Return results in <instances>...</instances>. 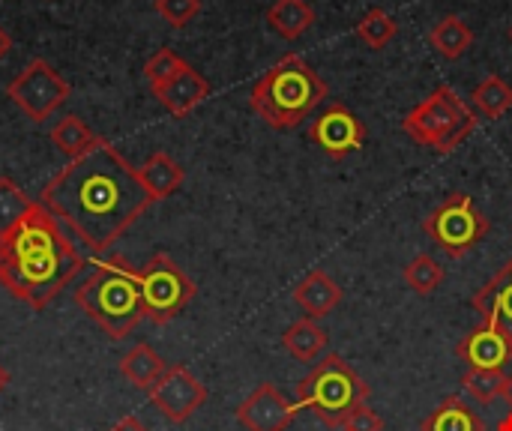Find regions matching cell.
I'll list each match as a JSON object with an SVG mask.
<instances>
[{"label":"cell","instance_id":"obj_23","mask_svg":"<svg viewBox=\"0 0 512 431\" xmlns=\"http://www.w3.org/2000/svg\"><path fill=\"white\" fill-rule=\"evenodd\" d=\"M282 345L285 351L300 360V363H312L321 357V351L330 345V336L324 327H318L312 318H303V321H294L285 333H282Z\"/></svg>","mask_w":512,"mask_h":431},{"label":"cell","instance_id":"obj_20","mask_svg":"<svg viewBox=\"0 0 512 431\" xmlns=\"http://www.w3.org/2000/svg\"><path fill=\"white\" fill-rule=\"evenodd\" d=\"M474 30L465 24L459 15H444L432 30H429V45L444 57V60H459L474 48Z\"/></svg>","mask_w":512,"mask_h":431},{"label":"cell","instance_id":"obj_31","mask_svg":"<svg viewBox=\"0 0 512 431\" xmlns=\"http://www.w3.org/2000/svg\"><path fill=\"white\" fill-rule=\"evenodd\" d=\"M345 431H384V420H381L369 405H363V408L348 420Z\"/></svg>","mask_w":512,"mask_h":431},{"label":"cell","instance_id":"obj_11","mask_svg":"<svg viewBox=\"0 0 512 431\" xmlns=\"http://www.w3.org/2000/svg\"><path fill=\"white\" fill-rule=\"evenodd\" d=\"M309 138H312L330 159L342 162V159H348L351 153L363 150V144H366V126H363V120H360L351 108H345V105L336 102V105H330V108L312 123Z\"/></svg>","mask_w":512,"mask_h":431},{"label":"cell","instance_id":"obj_29","mask_svg":"<svg viewBox=\"0 0 512 431\" xmlns=\"http://www.w3.org/2000/svg\"><path fill=\"white\" fill-rule=\"evenodd\" d=\"M186 66H189V63H186L180 54H174L171 48H159V51L144 63V78L150 81V87H162V84H168L174 75H180Z\"/></svg>","mask_w":512,"mask_h":431},{"label":"cell","instance_id":"obj_35","mask_svg":"<svg viewBox=\"0 0 512 431\" xmlns=\"http://www.w3.org/2000/svg\"><path fill=\"white\" fill-rule=\"evenodd\" d=\"M504 399H507V405H510V411H512V375L507 378V390H504Z\"/></svg>","mask_w":512,"mask_h":431},{"label":"cell","instance_id":"obj_24","mask_svg":"<svg viewBox=\"0 0 512 431\" xmlns=\"http://www.w3.org/2000/svg\"><path fill=\"white\" fill-rule=\"evenodd\" d=\"M471 105L480 117L486 120H498L512 108V87L501 75H489L483 78L474 93H471Z\"/></svg>","mask_w":512,"mask_h":431},{"label":"cell","instance_id":"obj_26","mask_svg":"<svg viewBox=\"0 0 512 431\" xmlns=\"http://www.w3.org/2000/svg\"><path fill=\"white\" fill-rule=\"evenodd\" d=\"M396 33H399L396 18H393L387 9H381V6H372V9L357 21V36H360V42L369 45V48H375V51L387 48V45L396 39Z\"/></svg>","mask_w":512,"mask_h":431},{"label":"cell","instance_id":"obj_16","mask_svg":"<svg viewBox=\"0 0 512 431\" xmlns=\"http://www.w3.org/2000/svg\"><path fill=\"white\" fill-rule=\"evenodd\" d=\"M294 303L306 312V318H324L342 303V288L324 270H312L294 288Z\"/></svg>","mask_w":512,"mask_h":431},{"label":"cell","instance_id":"obj_36","mask_svg":"<svg viewBox=\"0 0 512 431\" xmlns=\"http://www.w3.org/2000/svg\"><path fill=\"white\" fill-rule=\"evenodd\" d=\"M6 384H9V375H6V369L0 366V393L6 390Z\"/></svg>","mask_w":512,"mask_h":431},{"label":"cell","instance_id":"obj_4","mask_svg":"<svg viewBox=\"0 0 512 431\" xmlns=\"http://www.w3.org/2000/svg\"><path fill=\"white\" fill-rule=\"evenodd\" d=\"M75 303L108 339H126L144 318L138 270L123 255L96 261L90 276L75 288Z\"/></svg>","mask_w":512,"mask_h":431},{"label":"cell","instance_id":"obj_10","mask_svg":"<svg viewBox=\"0 0 512 431\" xmlns=\"http://www.w3.org/2000/svg\"><path fill=\"white\" fill-rule=\"evenodd\" d=\"M147 393L153 408L168 423H186L207 402V387L186 366H168Z\"/></svg>","mask_w":512,"mask_h":431},{"label":"cell","instance_id":"obj_8","mask_svg":"<svg viewBox=\"0 0 512 431\" xmlns=\"http://www.w3.org/2000/svg\"><path fill=\"white\" fill-rule=\"evenodd\" d=\"M138 288L144 318L159 327L174 321L195 297V282L180 270V264L171 255L162 252L138 270Z\"/></svg>","mask_w":512,"mask_h":431},{"label":"cell","instance_id":"obj_30","mask_svg":"<svg viewBox=\"0 0 512 431\" xmlns=\"http://www.w3.org/2000/svg\"><path fill=\"white\" fill-rule=\"evenodd\" d=\"M156 12L171 27H186L201 12V0H156Z\"/></svg>","mask_w":512,"mask_h":431},{"label":"cell","instance_id":"obj_27","mask_svg":"<svg viewBox=\"0 0 512 431\" xmlns=\"http://www.w3.org/2000/svg\"><path fill=\"white\" fill-rule=\"evenodd\" d=\"M462 387L483 405H492L498 399H504L507 390V375L495 372V369H468L462 375Z\"/></svg>","mask_w":512,"mask_h":431},{"label":"cell","instance_id":"obj_6","mask_svg":"<svg viewBox=\"0 0 512 431\" xmlns=\"http://www.w3.org/2000/svg\"><path fill=\"white\" fill-rule=\"evenodd\" d=\"M477 126H480V114L450 84H441L402 120V129L411 141L441 156L459 150Z\"/></svg>","mask_w":512,"mask_h":431},{"label":"cell","instance_id":"obj_15","mask_svg":"<svg viewBox=\"0 0 512 431\" xmlns=\"http://www.w3.org/2000/svg\"><path fill=\"white\" fill-rule=\"evenodd\" d=\"M153 96L165 105V111H171L174 117H186L189 111H195L207 96H210V81L198 72V69H192V66H186L180 75H174L168 84H162V87H153Z\"/></svg>","mask_w":512,"mask_h":431},{"label":"cell","instance_id":"obj_1","mask_svg":"<svg viewBox=\"0 0 512 431\" xmlns=\"http://www.w3.org/2000/svg\"><path fill=\"white\" fill-rule=\"evenodd\" d=\"M39 204L75 234L93 255L108 252L153 204L138 180V168L126 162L108 141L57 171Z\"/></svg>","mask_w":512,"mask_h":431},{"label":"cell","instance_id":"obj_3","mask_svg":"<svg viewBox=\"0 0 512 431\" xmlns=\"http://www.w3.org/2000/svg\"><path fill=\"white\" fill-rule=\"evenodd\" d=\"M327 99V81L300 57L285 54L252 87V111L279 132L297 129Z\"/></svg>","mask_w":512,"mask_h":431},{"label":"cell","instance_id":"obj_37","mask_svg":"<svg viewBox=\"0 0 512 431\" xmlns=\"http://www.w3.org/2000/svg\"><path fill=\"white\" fill-rule=\"evenodd\" d=\"M510 39H512V27H510Z\"/></svg>","mask_w":512,"mask_h":431},{"label":"cell","instance_id":"obj_2","mask_svg":"<svg viewBox=\"0 0 512 431\" xmlns=\"http://www.w3.org/2000/svg\"><path fill=\"white\" fill-rule=\"evenodd\" d=\"M84 264L66 228L39 201L0 237V285L33 309H45Z\"/></svg>","mask_w":512,"mask_h":431},{"label":"cell","instance_id":"obj_12","mask_svg":"<svg viewBox=\"0 0 512 431\" xmlns=\"http://www.w3.org/2000/svg\"><path fill=\"white\" fill-rule=\"evenodd\" d=\"M300 402H291L273 384H258L237 408V423L246 431H285L300 414Z\"/></svg>","mask_w":512,"mask_h":431},{"label":"cell","instance_id":"obj_21","mask_svg":"<svg viewBox=\"0 0 512 431\" xmlns=\"http://www.w3.org/2000/svg\"><path fill=\"white\" fill-rule=\"evenodd\" d=\"M51 144L72 162V159H81V156H87L90 150H96L105 138H99V135H93L90 129H87V123L81 120V117H75V114H66L54 129H51Z\"/></svg>","mask_w":512,"mask_h":431},{"label":"cell","instance_id":"obj_25","mask_svg":"<svg viewBox=\"0 0 512 431\" xmlns=\"http://www.w3.org/2000/svg\"><path fill=\"white\" fill-rule=\"evenodd\" d=\"M402 276H405V285H408L417 297L435 294V291L441 288V282L447 279V273H444V267L438 264V258H432V255H426V252L417 255V258H411V261L405 264Z\"/></svg>","mask_w":512,"mask_h":431},{"label":"cell","instance_id":"obj_9","mask_svg":"<svg viewBox=\"0 0 512 431\" xmlns=\"http://www.w3.org/2000/svg\"><path fill=\"white\" fill-rule=\"evenodd\" d=\"M6 93L21 108V114H27L33 123H42L69 99L72 87L51 63L36 57L9 81Z\"/></svg>","mask_w":512,"mask_h":431},{"label":"cell","instance_id":"obj_18","mask_svg":"<svg viewBox=\"0 0 512 431\" xmlns=\"http://www.w3.org/2000/svg\"><path fill=\"white\" fill-rule=\"evenodd\" d=\"M420 431H486L483 417L459 396H447L426 420Z\"/></svg>","mask_w":512,"mask_h":431},{"label":"cell","instance_id":"obj_7","mask_svg":"<svg viewBox=\"0 0 512 431\" xmlns=\"http://www.w3.org/2000/svg\"><path fill=\"white\" fill-rule=\"evenodd\" d=\"M423 231L450 258H465L489 237L492 222L471 195L453 192L423 219Z\"/></svg>","mask_w":512,"mask_h":431},{"label":"cell","instance_id":"obj_32","mask_svg":"<svg viewBox=\"0 0 512 431\" xmlns=\"http://www.w3.org/2000/svg\"><path fill=\"white\" fill-rule=\"evenodd\" d=\"M111 431H150L138 417H123V420H117Z\"/></svg>","mask_w":512,"mask_h":431},{"label":"cell","instance_id":"obj_14","mask_svg":"<svg viewBox=\"0 0 512 431\" xmlns=\"http://www.w3.org/2000/svg\"><path fill=\"white\" fill-rule=\"evenodd\" d=\"M456 354L468 363V369H495V372H504L507 363L512 360V342L495 327L483 324L477 327L474 333H468Z\"/></svg>","mask_w":512,"mask_h":431},{"label":"cell","instance_id":"obj_33","mask_svg":"<svg viewBox=\"0 0 512 431\" xmlns=\"http://www.w3.org/2000/svg\"><path fill=\"white\" fill-rule=\"evenodd\" d=\"M9 48H12V39H9V33H6V30L0 27V60H3L6 54H9Z\"/></svg>","mask_w":512,"mask_h":431},{"label":"cell","instance_id":"obj_5","mask_svg":"<svg viewBox=\"0 0 512 431\" xmlns=\"http://www.w3.org/2000/svg\"><path fill=\"white\" fill-rule=\"evenodd\" d=\"M303 408H309L324 426L345 429L348 420L369 405V384L357 375V369L339 357L327 354L303 381H300V399Z\"/></svg>","mask_w":512,"mask_h":431},{"label":"cell","instance_id":"obj_22","mask_svg":"<svg viewBox=\"0 0 512 431\" xmlns=\"http://www.w3.org/2000/svg\"><path fill=\"white\" fill-rule=\"evenodd\" d=\"M267 24L282 39H300L315 24V9L306 0H273L267 9Z\"/></svg>","mask_w":512,"mask_h":431},{"label":"cell","instance_id":"obj_17","mask_svg":"<svg viewBox=\"0 0 512 431\" xmlns=\"http://www.w3.org/2000/svg\"><path fill=\"white\" fill-rule=\"evenodd\" d=\"M183 168L177 159H171L165 150H156L147 156V162L138 168V180L147 189L150 201H165L168 195H174L183 186Z\"/></svg>","mask_w":512,"mask_h":431},{"label":"cell","instance_id":"obj_19","mask_svg":"<svg viewBox=\"0 0 512 431\" xmlns=\"http://www.w3.org/2000/svg\"><path fill=\"white\" fill-rule=\"evenodd\" d=\"M165 369H168L165 360H162L147 342L132 345V348L120 357V375H123L132 387H138V390H150V387L159 381V375H162Z\"/></svg>","mask_w":512,"mask_h":431},{"label":"cell","instance_id":"obj_34","mask_svg":"<svg viewBox=\"0 0 512 431\" xmlns=\"http://www.w3.org/2000/svg\"><path fill=\"white\" fill-rule=\"evenodd\" d=\"M498 431H512V411L504 417V420H501V423H498Z\"/></svg>","mask_w":512,"mask_h":431},{"label":"cell","instance_id":"obj_28","mask_svg":"<svg viewBox=\"0 0 512 431\" xmlns=\"http://www.w3.org/2000/svg\"><path fill=\"white\" fill-rule=\"evenodd\" d=\"M36 201H30L9 177H0V237L9 234L33 207Z\"/></svg>","mask_w":512,"mask_h":431},{"label":"cell","instance_id":"obj_13","mask_svg":"<svg viewBox=\"0 0 512 431\" xmlns=\"http://www.w3.org/2000/svg\"><path fill=\"white\" fill-rule=\"evenodd\" d=\"M474 309L483 324L501 330L512 342V258L474 294Z\"/></svg>","mask_w":512,"mask_h":431}]
</instances>
